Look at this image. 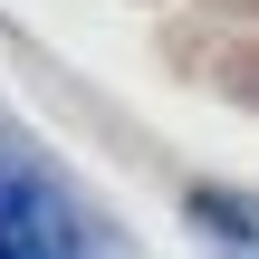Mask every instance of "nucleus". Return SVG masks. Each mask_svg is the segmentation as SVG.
<instances>
[{"mask_svg": "<svg viewBox=\"0 0 259 259\" xmlns=\"http://www.w3.org/2000/svg\"><path fill=\"white\" fill-rule=\"evenodd\" d=\"M0 259H87L77 211H67L19 154H0Z\"/></svg>", "mask_w": 259, "mask_h": 259, "instance_id": "obj_1", "label": "nucleus"}]
</instances>
